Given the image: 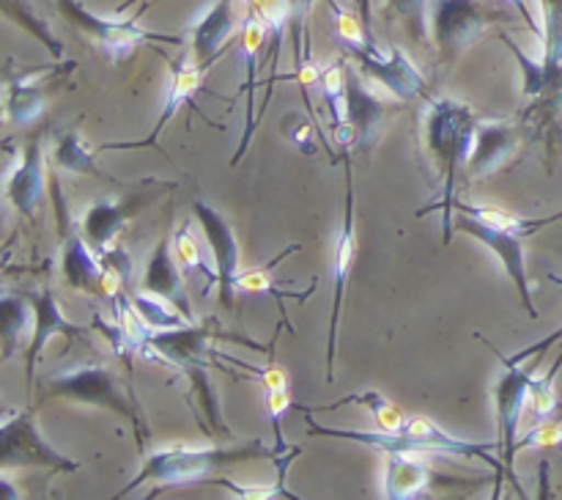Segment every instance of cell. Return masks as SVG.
<instances>
[{"label": "cell", "instance_id": "6da1fadb", "mask_svg": "<svg viewBox=\"0 0 562 500\" xmlns=\"http://www.w3.org/2000/svg\"><path fill=\"white\" fill-rule=\"evenodd\" d=\"M307 415V434L311 437H333V440H349V443L368 445V448L379 451H415V454H445V456H464V459H481L497 473V492L494 498H499V487L505 481V462L497 459L492 454L494 448H499V443H472V440H459L453 434L445 432L439 423H434L426 415H406V421L401 423L395 432H362V429H335L324 426V423L313 421L311 410L300 407Z\"/></svg>", "mask_w": 562, "mask_h": 500}, {"label": "cell", "instance_id": "7a4b0ae2", "mask_svg": "<svg viewBox=\"0 0 562 500\" xmlns=\"http://www.w3.org/2000/svg\"><path fill=\"white\" fill-rule=\"evenodd\" d=\"M477 119L467 104L456 102V99L439 97L428 102L426 113V148L434 159L439 181H442V192L434 203L420 209V218L428 212L442 209V229H445V245L453 240V207H456V190H459V170L467 165L472 152V141H475Z\"/></svg>", "mask_w": 562, "mask_h": 500}, {"label": "cell", "instance_id": "3957f363", "mask_svg": "<svg viewBox=\"0 0 562 500\" xmlns=\"http://www.w3.org/2000/svg\"><path fill=\"white\" fill-rule=\"evenodd\" d=\"M250 459H278V451L267 448L263 440H250L245 445H214V448H198V445H168L146 456L140 473L119 492V498L130 495L143 484L154 487H181V484L206 481L214 473L231 470Z\"/></svg>", "mask_w": 562, "mask_h": 500}, {"label": "cell", "instance_id": "277c9868", "mask_svg": "<svg viewBox=\"0 0 562 500\" xmlns=\"http://www.w3.org/2000/svg\"><path fill=\"white\" fill-rule=\"evenodd\" d=\"M217 335L212 333V322L209 324H195L187 322L181 327L170 330H151V333L143 335L140 346L137 349L148 357V360L168 363V366L181 368V371L190 377L192 390L198 393V401L206 410L209 423L214 426V432L231 434V429L223 423V415H220L217 396H214L212 385L206 379V368L212 366L209 360V344Z\"/></svg>", "mask_w": 562, "mask_h": 500}, {"label": "cell", "instance_id": "5b68a950", "mask_svg": "<svg viewBox=\"0 0 562 500\" xmlns=\"http://www.w3.org/2000/svg\"><path fill=\"white\" fill-rule=\"evenodd\" d=\"M44 399H75L80 404L119 412L137 426V443H146V423H143L140 410L124 393L119 374L102 363H80V366H66L47 374L38 401Z\"/></svg>", "mask_w": 562, "mask_h": 500}, {"label": "cell", "instance_id": "8992f818", "mask_svg": "<svg viewBox=\"0 0 562 500\" xmlns=\"http://www.w3.org/2000/svg\"><path fill=\"white\" fill-rule=\"evenodd\" d=\"M483 341V335H477ZM494 355L503 363V374H499L497 385H494V404H497V429H499V451H503L505 476L521 492V484L516 478V451H519V423L527 410V399H530V385L536 379V366L521 368L510 355H503L494 344L483 341ZM525 495V492H521Z\"/></svg>", "mask_w": 562, "mask_h": 500}, {"label": "cell", "instance_id": "52a82bcc", "mask_svg": "<svg viewBox=\"0 0 562 500\" xmlns=\"http://www.w3.org/2000/svg\"><path fill=\"white\" fill-rule=\"evenodd\" d=\"M55 3H58L60 14H64L77 31L86 33L93 44H99V49H102L113 64L130 58V55L146 42L181 44L179 36L151 33L146 31V27L137 25L135 20H110V16L93 14V11L86 9V3H80V0H55Z\"/></svg>", "mask_w": 562, "mask_h": 500}, {"label": "cell", "instance_id": "ba28073f", "mask_svg": "<svg viewBox=\"0 0 562 500\" xmlns=\"http://www.w3.org/2000/svg\"><path fill=\"white\" fill-rule=\"evenodd\" d=\"M503 14L483 0H431V38L445 60L459 58Z\"/></svg>", "mask_w": 562, "mask_h": 500}, {"label": "cell", "instance_id": "9c48e42d", "mask_svg": "<svg viewBox=\"0 0 562 500\" xmlns=\"http://www.w3.org/2000/svg\"><path fill=\"white\" fill-rule=\"evenodd\" d=\"M0 467H44L49 473H77V462L55 451L38 432L33 410H9L0 426Z\"/></svg>", "mask_w": 562, "mask_h": 500}, {"label": "cell", "instance_id": "30bf717a", "mask_svg": "<svg viewBox=\"0 0 562 500\" xmlns=\"http://www.w3.org/2000/svg\"><path fill=\"white\" fill-rule=\"evenodd\" d=\"M456 229L464 231V234L475 236L477 242L488 247L494 256L503 262L505 273L510 275V280L516 284V291L521 295V302H525L527 313L532 319H538L536 300H532V286L527 280V262H525V236L516 234L510 229H499V225L483 223V220L472 218V214L459 212V220H456Z\"/></svg>", "mask_w": 562, "mask_h": 500}, {"label": "cell", "instance_id": "8fae6325", "mask_svg": "<svg viewBox=\"0 0 562 500\" xmlns=\"http://www.w3.org/2000/svg\"><path fill=\"white\" fill-rule=\"evenodd\" d=\"M357 198L355 185H351V165H346V207H344V229H340L338 247H335V295H333V316H329V341H327V371L324 379L335 382V349H338V327H340V311H344L346 284H349V273L355 267L357 258Z\"/></svg>", "mask_w": 562, "mask_h": 500}, {"label": "cell", "instance_id": "7c38bea8", "mask_svg": "<svg viewBox=\"0 0 562 500\" xmlns=\"http://www.w3.org/2000/svg\"><path fill=\"white\" fill-rule=\"evenodd\" d=\"M192 212H195L198 223H201L206 242L212 245L214 269H217V286H220V302L225 311H234V295H236V278H239V240H236L234 229L228 220L209 207L203 198H192Z\"/></svg>", "mask_w": 562, "mask_h": 500}, {"label": "cell", "instance_id": "4fadbf2b", "mask_svg": "<svg viewBox=\"0 0 562 500\" xmlns=\"http://www.w3.org/2000/svg\"><path fill=\"white\" fill-rule=\"evenodd\" d=\"M499 38L514 49L521 75H525V99L530 102L527 113L554 119V113L562 110V60L549 58V55H543L541 60H532L527 58L519 44H514V38L505 36V33Z\"/></svg>", "mask_w": 562, "mask_h": 500}, {"label": "cell", "instance_id": "5bb4252c", "mask_svg": "<svg viewBox=\"0 0 562 500\" xmlns=\"http://www.w3.org/2000/svg\"><path fill=\"white\" fill-rule=\"evenodd\" d=\"M357 60H360L362 69L371 77H376L390 93L401 99H415L426 91V80H423V71L417 69L415 60L404 53L401 47H390L387 53H382L379 47H357L349 49Z\"/></svg>", "mask_w": 562, "mask_h": 500}, {"label": "cell", "instance_id": "9a60e30c", "mask_svg": "<svg viewBox=\"0 0 562 500\" xmlns=\"http://www.w3.org/2000/svg\"><path fill=\"white\" fill-rule=\"evenodd\" d=\"M269 42V27L261 16L252 11V14L245 16L241 22V38H239V58L245 60V69H247V82L241 88V93L247 97V110H245V130H241V143L236 146L234 159L231 165L239 163L241 157L247 154L252 141V132L258 126V115H256V88H258V64H261V49L267 47Z\"/></svg>", "mask_w": 562, "mask_h": 500}, {"label": "cell", "instance_id": "2e32d148", "mask_svg": "<svg viewBox=\"0 0 562 500\" xmlns=\"http://www.w3.org/2000/svg\"><path fill=\"white\" fill-rule=\"evenodd\" d=\"M519 146V130L514 121L503 119H483L475 126V141H472L470 159H467V174L470 179L494 174L514 157Z\"/></svg>", "mask_w": 562, "mask_h": 500}, {"label": "cell", "instance_id": "e0dca14e", "mask_svg": "<svg viewBox=\"0 0 562 500\" xmlns=\"http://www.w3.org/2000/svg\"><path fill=\"white\" fill-rule=\"evenodd\" d=\"M203 77H206V69H203V66H198V64H190V58H187V55H181L179 60H173V64H170L168 91H165L162 110H159V121H157V126L151 130V135L143 137V141H135V143H108L104 148H148V146H157L159 135H162V130L170 124V119H173L176 110H179L181 104L190 102L192 108L198 110V104L192 102V97H195L198 91H203ZM198 113H201V110H198Z\"/></svg>", "mask_w": 562, "mask_h": 500}, {"label": "cell", "instance_id": "ac0fdd59", "mask_svg": "<svg viewBox=\"0 0 562 500\" xmlns=\"http://www.w3.org/2000/svg\"><path fill=\"white\" fill-rule=\"evenodd\" d=\"M42 137L44 132L31 137V143L25 146V152H20L14 168L9 170V179H5V201H9L25 220H33L44 192Z\"/></svg>", "mask_w": 562, "mask_h": 500}, {"label": "cell", "instance_id": "d6986e66", "mask_svg": "<svg viewBox=\"0 0 562 500\" xmlns=\"http://www.w3.org/2000/svg\"><path fill=\"white\" fill-rule=\"evenodd\" d=\"M140 289L148 295H157L162 300L173 302L181 313L192 322V305L190 297L184 291V280H181V264L179 258H173V247H170V236L165 234L157 242L154 253L148 256L146 269H143Z\"/></svg>", "mask_w": 562, "mask_h": 500}, {"label": "cell", "instance_id": "ffe728a7", "mask_svg": "<svg viewBox=\"0 0 562 500\" xmlns=\"http://www.w3.org/2000/svg\"><path fill=\"white\" fill-rule=\"evenodd\" d=\"M33 308H36V322H33V335L31 346L25 349V377H27V390H33V377H36V360L44 352L47 341L53 338L55 333L60 335H86V327L80 324H71L69 319L60 311L58 300H55L53 289L33 291L31 295Z\"/></svg>", "mask_w": 562, "mask_h": 500}, {"label": "cell", "instance_id": "44dd1931", "mask_svg": "<svg viewBox=\"0 0 562 500\" xmlns=\"http://www.w3.org/2000/svg\"><path fill=\"white\" fill-rule=\"evenodd\" d=\"M236 0H214L206 14L192 25V58L209 71V66L220 58L225 42L236 31Z\"/></svg>", "mask_w": 562, "mask_h": 500}, {"label": "cell", "instance_id": "7402d4cb", "mask_svg": "<svg viewBox=\"0 0 562 500\" xmlns=\"http://www.w3.org/2000/svg\"><path fill=\"white\" fill-rule=\"evenodd\" d=\"M382 99L362 82V77L357 71H346V124L355 126L357 146L366 154L376 143L379 132H382Z\"/></svg>", "mask_w": 562, "mask_h": 500}, {"label": "cell", "instance_id": "603a6c76", "mask_svg": "<svg viewBox=\"0 0 562 500\" xmlns=\"http://www.w3.org/2000/svg\"><path fill=\"white\" fill-rule=\"evenodd\" d=\"M434 473L415 451H393L384 467V498L387 500H415L428 492Z\"/></svg>", "mask_w": 562, "mask_h": 500}, {"label": "cell", "instance_id": "cb8c5ba5", "mask_svg": "<svg viewBox=\"0 0 562 500\" xmlns=\"http://www.w3.org/2000/svg\"><path fill=\"white\" fill-rule=\"evenodd\" d=\"M140 207V198H130V201H97L93 207L86 209V214H82V236H86L88 245L97 253H108L110 242L119 236V231L124 229L126 220L135 218V212Z\"/></svg>", "mask_w": 562, "mask_h": 500}, {"label": "cell", "instance_id": "d4e9b609", "mask_svg": "<svg viewBox=\"0 0 562 500\" xmlns=\"http://www.w3.org/2000/svg\"><path fill=\"white\" fill-rule=\"evenodd\" d=\"M64 278L75 291H86V295H102V273L104 264L97 262L91 253V245L82 234H69L64 245Z\"/></svg>", "mask_w": 562, "mask_h": 500}, {"label": "cell", "instance_id": "484cf974", "mask_svg": "<svg viewBox=\"0 0 562 500\" xmlns=\"http://www.w3.org/2000/svg\"><path fill=\"white\" fill-rule=\"evenodd\" d=\"M36 322V308H33L31 295H14L5 291L0 300V338H3V363L20 352L22 333L27 324Z\"/></svg>", "mask_w": 562, "mask_h": 500}, {"label": "cell", "instance_id": "4316f807", "mask_svg": "<svg viewBox=\"0 0 562 500\" xmlns=\"http://www.w3.org/2000/svg\"><path fill=\"white\" fill-rule=\"evenodd\" d=\"M44 110V93L42 88L31 82V71H9L5 77V115L14 121L16 126H25L36 121Z\"/></svg>", "mask_w": 562, "mask_h": 500}, {"label": "cell", "instance_id": "83f0119b", "mask_svg": "<svg viewBox=\"0 0 562 500\" xmlns=\"http://www.w3.org/2000/svg\"><path fill=\"white\" fill-rule=\"evenodd\" d=\"M296 251H300V245H291L289 251L280 253V256H274L267 267L250 269V273H239V278H236V295H269L278 300V305L283 308V311H285V297H289V300H296V302H305L307 297L313 295V289H316V280H313L311 289L307 291H280V286L272 280V269L278 267V264L289 256V253H296Z\"/></svg>", "mask_w": 562, "mask_h": 500}, {"label": "cell", "instance_id": "f1b7e54d", "mask_svg": "<svg viewBox=\"0 0 562 500\" xmlns=\"http://www.w3.org/2000/svg\"><path fill=\"white\" fill-rule=\"evenodd\" d=\"M53 159L58 168L69 170V174H91L99 176L97 159L93 154L88 152L86 141L77 135L75 130H64L55 135V146H53Z\"/></svg>", "mask_w": 562, "mask_h": 500}, {"label": "cell", "instance_id": "f546056e", "mask_svg": "<svg viewBox=\"0 0 562 500\" xmlns=\"http://www.w3.org/2000/svg\"><path fill=\"white\" fill-rule=\"evenodd\" d=\"M3 11L5 16H11V20L16 22V25L25 27L27 33H33V36L49 49L53 58H60V55H64V44H60V38L49 31V25L44 22V16L38 14L36 5H33L31 0H3Z\"/></svg>", "mask_w": 562, "mask_h": 500}, {"label": "cell", "instance_id": "4dcf8cb0", "mask_svg": "<svg viewBox=\"0 0 562 500\" xmlns=\"http://www.w3.org/2000/svg\"><path fill=\"white\" fill-rule=\"evenodd\" d=\"M132 305H135L137 316H140V322L146 324L148 330H170L190 322L173 302L162 300V297L157 295H148V291L143 289L137 291V295H132Z\"/></svg>", "mask_w": 562, "mask_h": 500}, {"label": "cell", "instance_id": "1f68e13d", "mask_svg": "<svg viewBox=\"0 0 562 500\" xmlns=\"http://www.w3.org/2000/svg\"><path fill=\"white\" fill-rule=\"evenodd\" d=\"M344 404L366 407V410L371 412V418L376 421V426L382 429V432H395V429H398L401 423L406 421V412L398 410L393 401L384 399V396L376 393V390H362V393H351V396H346L344 401H338V404L322 407V410H338V407H344Z\"/></svg>", "mask_w": 562, "mask_h": 500}, {"label": "cell", "instance_id": "d6a6232c", "mask_svg": "<svg viewBox=\"0 0 562 500\" xmlns=\"http://www.w3.org/2000/svg\"><path fill=\"white\" fill-rule=\"evenodd\" d=\"M173 247H176V258H179L181 269L203 275V278H206V291H203V295H209V289L217 284V269L209 267V262L203 258V247H201V242H198V236L192 234L190 223L179 225V231L173 234Z\"/></svg>", "mask_w": 562, "mask_h": 500}, {"label": "cell", "instance_id": "836d02e7", "mask_svg": "<svg viewBox=\"0 0 562 500\" xmlns=\"http://www.w3.org/2000/svg\"><path fill=\"white\" fill-rule=\"evenodd\" d=\"M560 368H562V352L558 357H554V366L549 368V371L543 374L541 379H532L530 399H527V404H530L532 421H536V423L549 421V418L558 412L560 401H558V393H554V377H558Z\"/></svg>", "mask_w": 562, "mask_h": 500}, {"label": "cell", "instance_id": "e575fe53", "mask_svg": "<svg viewBox=\"0 0 562 500\" xmlns=\"http://www.w3.org/2000/svg\"><path fill=\"white\" fill-rule=\"evenodd\" d=\"M390 11L404 22L412 38H431V0H390Z\"/></svg>", "mask_w": 562, "mask_h": 500}, {"label": "cell", "instance_id": "d590c367", "mask_svg": "<svg viewBox=\"0 0 562 500\" xmlns=\"http://www.w3.org/2000/svg\"><path fill=\"white\" fill-rule=\"evenodd\" d=\"M318 91L324 93V102L329 104V115L333 124H346V69L340 60L329 64L322 69V80H318Z\"/></svg>", "mask_w": 562, "mask_h": 500}, {"label": "cell", "instance_id": "8d00e7d4", "mask_svg": "<svg viewBox=\"0 0 562 500\" xmlns=\"http://www.w3.org/2000/svg\"><path fill=\"white\" fill-rule=\"evenodd\" d=\"M263 404H267L269 421H272V429H274V451H278V456H283L285 451H289V443H285L283 437V415L294 407L289 388L267 390V401H263Z\"/></svg>", "mask_w": 562, "mask_h": 500}, {"label": "cell", "instance_id": "74e56055", "mask_svg": "<svg viewBox=\"0 0 562 500\" xmlns=\"http://www.w3.org/2000/svg\"><path fill=\"white\" fill-rule=\"evenodd\" d=\"M217 484L220 487L231 489V495L241 500H272V498L296 500V495L285 492V473H278V481H274L272 487H241V484L228 481V478H217Z\"/></svg>", "mask_w": 562, "mask_h": 500}, {"label": "cell", "instance_id": "f35d334b", "mask_svg": "<svg viewBox=\"0 0 562 500\" xmlns=\"http://www.w3.org/2000/svg\"><path fill=\"white\" fill-rule=\"evenodd\" d=\"M223 355V352H220ZM225 360L231 363V366H236L239 371L250 374V377H256L258 382L263 385V390H278V388H289V374L283 371V368L274 366L272 360H269V366H252V363H241L239 357H231V355H223Z\"/></svg>", "mask_w": 562, "mask_h": 500}, {"label": "cell", "instance_id": "ab89813d", "mask_svg": "<svg viewBox=\"0 0 562 500\" xmlns=\"http://www.w3.org/2000/svg\"><path fill=\"white\" fill-rule=\"evenodd\" d=\"M521 448H554V445H562V421H541L519 437Z\"/></svg>", "mask_w": 562, "mask_h": 500}, {"label": "cell", "instance_id": "60d3db41", "mask_svg": "<svg viewBox=\"0 0 562 500\" xmlns=\"http://www.w3.org/2000/svg\"><path fill=\"white\" fill-rule=\"evenodd\" d=\"M283 130L291 141L300 146L302 154H316V141H313V126L305 115L289 113L283 121Z\"/></svg>", "mask_w": 562, "mask_h": 500}, {"label": "cell", "instance_id": "b9f144b4", "mask_svg": "<svg viewBox=\"0 0 562 500\" xmlns=\"http://www.w3.org/2000/svg\"><path fill=\"white\" fill-rule=\"evenodd\" d=\"M360 3V14H362V22H366V27L371 31V0H357Z\"/></svg>", "mask_w": 562, "mask_h": 500}, {"label": "cell", "instance_id": "7bdbcfd3", "mask_svg": "<svg viewBox=\"0 0 562 500\" xmlns=\"http://www.w3.org/2000/svg\"><path fill=\"white\" fill-rule=\"evenodd\" d=\"M554 280H558V284H560V286H562V280H560V278H554Z\"/></svg>", "mask_w": 562, "mask_h": 500}]
</instances>
